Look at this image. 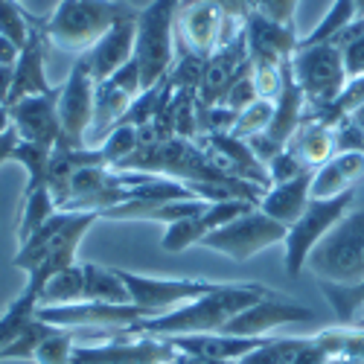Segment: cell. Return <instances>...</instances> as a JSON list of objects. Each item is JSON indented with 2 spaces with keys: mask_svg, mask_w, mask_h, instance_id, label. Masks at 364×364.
<instances>
[{
  "mask_svg": "<svg viewBox=\"0 0 364 364\" xmlns=\"http://www.w3.org/2000/svg\"><path fill=\"white\" fill-rule=\"evenodd\" d=\"M254 100H259V97H257L254 68H251L248 73H242V76L228 87V94L222 97V102H219V105H225V108H230V111H242V108H248Z\"/></svg>",
  "mask_w": 364,
  "mask_h": 364,
  "instance_id": "cell-34",
  "label": "cell"
},
{
  "mask_svg": "<svg viewBox=\"0 0 364 364\" xmlns=\"http://www.w3.org/2000/svg\"><path fill=\"white\" fill-rule=\"evenodd\" d=\"M134 15L137 9L129 6L126 0H58L50 18L44 21V33L58 50L85 53L108 29Z\"/></svg>",
  "mask_w": 364,
  "mask_h": 364,
  "instance_id": "cell-3",
  "label": "cell"
},
{
  "mask_svg": "<svg viewBox=\"0 0 364 364\" xmlns=\"http://www.w3.org/2000/svg\"><path fill=\"white\" fill-rule=\"evenodd\" d=\"M332 132H336V155L338 151H364V126H358L355 119H341Z\"/></svg>",
  "mask_w": 364,
  "mask_h": 364,
  "instance_id": "cell-36",
  "label": "cell"
},
{
  "mask_svg": "<svg viewBox=\"0 0 364 364\" xmlns=\"http://www.w3.org/2000/svg\"><path fill=\"white\" fill-rule=\"evenodd\" d=\"M271 119H274V100H254L248 108H242L239 117H236V126L230 129L233 137L239 140H251L262 132H268Z\"/></svg>",
  "mask_w": 364,
  "mask_h": 364,
  "instance_id": "cell-31",
  "label": "cell"
},
{
  "mask_svg": "<svg viewBox=\"0 0 364 364\" xmlns=\"http://www.w3.org/2000/svg\"><path fill=\"white\" fill-rule=\"evenodd\" d=\"M140 94H143V79H140V68H137L134 58L126 68H119L114 76L97 82V90H94V129H90L87 146H90V140H97V146H100Z\"/></svg>",
  "mask_w": 364,
  "mask_h": 364,
  "instance_id": "cell-13",
  "label": "cell"
},
{
  "mask_svg": "<svg viewBox=\"0 0 364 364\" xmlns=\"http://www.w3.org/2000/svg\"><path fill=\"white\" fill-rule=\"evenodd\" d=\"M137 18V15H134ZM134 18H126L119 21L114 29L108 33L79 55L82 68L90 73L94 82H102L108 76H114L119 68H126L132 58H134V44H137V26H134Z\"/></svg>",
  "mask_w": 364,
  "mask_h": 364,
  "instance_id": "cell-19",
  "label": "cell"
},
{
  "mask_svg": "<svg viewBox=\"0 0 364 364\" xmlns=\"http://www.w3.org/2000/svg\"><path fill=\"white\" fill-rule=\"evenodd\" d=\"M50 158H53V149L18 140L12 161H18V164L26 169V187H23V196H29V193H36V190L47 187V178H50Z\"/></svg>",
  "mask_w": 364,
  "mask_h": 364,
  "instance_id": "cell-28",
  "label": "cell"
},
{
  "mask_svg": "<svg viewBox=\"0 0 364 364\" xmlns=\"http://www.w3.org/2000/svg\"><path fill=\"white\" fill-rule=\"evenodd\" d=\"M251 70V58H248V41H245V29L228 41L225 47H219L213 55L207 58L198 90H196V105L198 108H213L222 102V97L228 94V87Z\"/></svg>",
  "mask_w": 364,
  "mask_h": 364,
  "instance_id": "cell-15",
  "label": "cell"
},
{
  "mask_svg": "<svg viewBox=\"0 0 364 364\" xmlns=\"http://www.w3.org/2000/svg\"><path fill=\"white\" fill-rule=\"evenodd\" d=\"M286 151H291L306 169H318L336 155V132L312 119H303L300 129L289 137Z\"/></svg>",
  "mask_w": 364,
  "mask_h": 364,
  "instance_id": "cell-23",
  "label": "cell"
},
{
  "mask_svg": "<svg viewBox=\"0 0 364 364\" xmlns=\"http://www.w3.org/2000/svg\"><path fill=\"white\" fill-rule=\"evenodd\" d=\"M245 41H248V58L254 70H262V68L280 70L291 62V55L297 50L294 26L274 23L257 12L245 23Z\"/></svg>",
  "mask_w": 364,
  "mask_h": 364,
  "instance_id": "cell-17",
  "label": "cell"
},
{
  "mask_svg": "<svg viewBox=\"0 0 364 364\" xmlns=\"http://www.w3.org/2000/svg\"><path fill=\"white\" fill-rule=\"evenodd\" d=\"M358 18L355 12V0H336L329 6V12L323 15V21L312 29L306 38H297V47H315V44H329L341 29H347L353 21Z\"/></svg>",
  "mask_w": 364,
  "mask_h": 364,
  "instance_id": "cell-30",
  "label": "cell"
},
{
  "mask_svg": "<svg viewBox=\"0 0 364 364\" xmlns=\"http://www.w3.org/2000/svg\"><path fill=\"white\" fill-rule=\"evenodd\" d=\"M166 341L184 355L213 358V361H242L245 355L265 347L271 341V336H265V338H239V336H225V332H198V336H172Z\"/></svg>",
  "mask_w": 364,
  "mask_h": 364,
  "instance_id": "cell-20",
  "label": "cell"
},
{
  "mask_svg": "<svg viewBox=\"0 0 364 364\" xmlns=\"http://www.w3.org/2000/svg\"><path fill=\"white\" fill-rule=\"evenodd\" d=\"M12 111V129L18 140L23 143H36L55 149L62 140V123H58V85H53L47 94L26 97Z\"/></svg>",
  "mask_w": 364,
  "mask_h": 364,
  "instance_id": "cell-16",
  "label": "cell"
},
{
  "mask_svg": "<svg viewBox=\"0 0 364 364\" xmlns=\"http://www.w3.org/2000/svg\"><path fill=\"white\" fill-rule=\"evenodd\" d=\"M100 219H102L100 213H65V210H58L23 245H18L12 265L26 274L23 289L41 294V289L47 286L50 277L76 265V251L82 245L85 233Z\"/></svg>",
  "mask_w": 364,
  "mask_h": 364,
  "instance_id": "cell-2",
  "label": "cell"
},
{
  "mask_svg": "<svg viewBox=\"0 0 364 364\" xmlns=\"http://www.w3.org/2000/svg\"><path fill=\"white\" fill-rule=\"evenodd\" d=\"M312 318H315V312L309 306H300V303H291V300H283L280 294H274V297H262V300L251 303L248 309L233 315L219 332H225V336H239V338H265L277 326L312 321Z\"/></svg>",
  "mask_w": 364,
  "mask_h": 364,
  "instance_id": "cell-14",
  "label": "cell"
},
{
  "mask_svg": "<svg viewBox=\"0 0 364 364\" xmlns=\"http://www.w3.org/2000/svg\"><path fill=\"white\" fill-rule=\"evenodd\" d=\"M12 132V111L9 105H0V137Z\"/></svg>",
  "mask_w": 364,
  "mask_h": 364,
  "instance_id": "cell-43",
  "label": "cell"
},
{
  "mask_svg": "<svg viewBox=\"0 0 364 364\" xmlns=\"http://www.w3.org/2000/svg\"><path fill=\"white\" fill-rule=\"evenodd\" d=\"M364 181V151H338L323 166L315 169L312 178V198H336L355 190Z\"/></svg>",
  "mask_w": 364,
  "mask_h": 364,
  "instance_id": "cell-22",
  "label": "cell"
},
{
  "mask_svg": "<svg viewBox=\"0 0 364 364\" xmlns=\"http://www.w3.org/2000/svg\"><path fill=\"white\" fill-rule=\"evenodd\" d=\"M53 323H44L38 315H36V321L29 323L21 336L9 344V347H4L0 350V361H18V358H33L36 355V350L41 347V341H47L50 336H53Z\"/></svg>",
  "mask_w": 364,
  "mask_h": 364,
  "instance_id": "cell-32",
  "label": "cell"
},
{
  "mask_svg": "<svg viewBox=\"0 0 364 364\" xmlns=\"http://www.w3.org/2000/svg\"><path fill=\"white\" fill-rule=\"evenodd\" d=\"M318 283L355 286L364 280V210H350L306 259Z\"/></svg>",
  "mask_w": 364,
  "mask_h": 364,
  "instance_id": "cell-4",
  "label": "cell"
},
{
  "mask_svg": "<svg viewBox=\"0 0 364 364\" xmlns=\"http://www.w3.org/2000/svg\"><path fill=\"white\" fill-rule=\"evenodd\" d=\"M242 29H236L216 4H210V0H181L175 15V53H190L207 62L219 47L233 41Z\"/></svg>",
  "mask_w": 364,
  "mask_h": 364,
  "instance_id": "cell-6",
  "label": "cell"
},
{
  "mask_svg": "<svg viewBox=\"0 0 364 364\" xmlns=\"http://www.w3.org/2000/svg\"><path fill=\"white\" fill-rule=\"evenodd\" d=\"M303 172H306V166H303L294 155H291V151H280V155L274 158V161H271L268 164V175H271V187H274V184H283V181H291V178H297V175H303Z\"/></svg>",
  "mask_w": 364,
  "mask_h": 364,
  "instance_id": "cell-37",
  "label": "cell"
},
{
  "mask_svg": "<svg viewBox=\"0 0 364 364\" xmlns=\"http://www.w3.org/2000/svg\"><path fill=\"white\" fill-rule=\"evenodd\" d=\"M123 271V268H119ZM123 280L129 286L132 303L143 306L155 315L172 312L178 306H184L190 300H198L210 291L222 289V283L213 280H196V277H149V274H137V271H123Z\"/></svg>",
  "mask_w": 364,
  "mask_h": 364,
  "instance_id": "cell-11",
  "label": "cell"
},
{
  "mask_svg": "<svg viewBox=\"0 0 364 364\" xmlns=\"http://www.w3.org/2000/svg\"><path fill=\"white\" fill-rule=\"evenodd\" d=\"M94 90L97 82L76 58L65 85H58V123H62V149H87L94 129Z\"/></svg>",
  "mask_w": 364,
  "mask_h": 364,
  "instance_id": "cell-10",
  "label": "cell"
},
{
  "mask_svg": "<svg viewBox=\"0 0 364 364\" xmlns=\"http://www.w3.org/2000/svg\"><path fill=\"white\" fill-rule=\"evenodd\" d=\"M321 291L326 294L332 312H336L341 326H353L358 318H364V280L355 286H336L321 283Z\"/></svg>",
  "mask_w": 364,
  "mask_h": 364,
  "instance_id": "cell-29",
  "label": "cell"
},
{
  "mask_svg": "<svg viewBox=\"0 0 364 364\" xmlns=\"http://www.w3.org/2000/svg\"><path fill=\"white\" fill-rule=\"evenodd\" d=\"M355 12H358V18H364V0H355Z\"/></svg>",
  "mask_w": 364,
  "mask_h": 364,
  "instance_id": "cell-44",
  "label": "cell"
},
{
  "mask_svg": "<svg viewBox=\"0 0 364 364\" xmlns=\"http://www.w3.org/2000/svg\"><path fill=\"white\" fill-rule=\"evenodd\" d=\"M353 198H355V190L336 198H312L309 207L303 210V216L289 228L283 245H286V274L291 280L300 277V271L306 268V259L318 242L341 222L344 213L353 210Z\"/></svg>",
  "mask_w": 364,
  "mask_h": 364,
  "instance_id": "cell-7",
  "label": "cell"
},
{
  "mask_svg": "<svg viewBox=\"0 0 364 364\" xmlns=\"http://www.w3.org/2000/svg\"><path fill=\"white\" fill-rule=\"evenodd\" d=\"M97 149L102 151V158H105L108 166H119V164H123V161L132 155V151L137 149V129H132V126H117V129L108 132V137H105Z\"/></svg>",
  "mask_w": 364,
  "mask_h": 364,
  "instance_id": "cell-33",
  "label": "cell"
},
{
  "mask_svg": "<svg viewBox=\"0 0 364 364\" xmlns=\"http://www.w3.org/2000/svg\"><path fill=\"white\" fill-rule=\"evenodd\" d=\"M181 0H151L146 9H137V44L134 62L140 68L143 90L169 76L175 65V15Z\"/></svg>",
  "mask_w": 364,
  "mask_h": 364,
  "instance_id": "cell-5",
  "label": "cell"
},
{
  "mask_svg": "<svg viewBox=\"0 0 364 364\" xmlns=\"http://www.w3.org/2000/svg\"><path fill=\"white\" fill-rule=\"evenodd\" d=\"M172 364H236V361H213V358H198V355H184L178 353V358Z\"/></svg>",
  "mask_w": 364,
  "mask_h": 364,
  "instance_id": "cell-42",
  "label": "cell"
},
{
  "mask_svg": "<svg viewBox=\"0 0 364 364\" xmlns=\"http://www.w3.org/2000/svg\"><path fill=\"white\" fill-rule=\"evenodd\" d=\"M9 94H12V68L0 65V105H9Z\"/></svg>",
  "mask_w": 364,
  "mask_h": 364,
  "instance_id": "cell-41",
  "label": "cell"
},
{
  "mask_svg": "<svg viewBox=\"0 0 364 364\" xmlns=\"http://www.w3.org/2000/svg\"><path fill=\"white\" fill-rule=\"evenodd\" d=\"M289 233V228H283L280 222H274L271 216H265L259 207L248 210V213L236 216L233 222L222 225L219 230L207 233L201 239V248H210L216 254H225L236 262H245L251 259L254 254L277 245V242H283Z\"/></svg>",
  "mask_w": 364,
  "mask_h": 364,
  "instance_id": "cell-9",
  "label": "cell"
},
{
  "mask_svg": "<svg viewBox=\"0 0 364 364\" xmlns=\"http://www.w3.org/2000/svg\"><path fill=\"white\" fill-rule=\"evenodd\" d=\"M85 300V274L82 265H70L47 280L38 294V306H73Z\"/></svg>",
  "mask_w": 364,
  "mask_h": 364,
  "instance_id": "cell-25",
  "label": "cell"
},
{
  "mask_svg": "<svg viewBox=\"0 0 364 364\" xmlns=\"http://www.w3.org/2000/svg\"><path fill=\"white\" fill-rule=\"evenodd\" d=\"M300 0H254L257 15L283 23V26H294V12H297Z\"/></svg>",
  "mask_w": 364,
  "mask_h": 364,
  "instance_id": "cell-35",
  "label": "cell"
},
{
  "mask_svg": "<svg viewBox=\"0 0 364 364\" xmlns=\"http://www.w3.org/2000/svg\"><path fill=\"white\" fill-rule=\"evenodd\" d=\"M36 315H38V294L23 289L6 306V312L0 315V350L9 347L21 332L36 321Z\"/></svg>",
  "mask_w": 364,
  "mask_h": 364,
  "instance_id": "cell-26",
  "label": "cell"
},
{
  "mask_svg": "<svg viewBox=\"0 0 364 364\" xmlns=\"http://www.w3.org/2000/svg\"><path fill=\"white\" fill-rule=\"evenodd\" d=\"M312 178H315V169H306L303 175H297L291 181L274 184L262 196L259 210L274 222H280L283 228H291L312 201Z\"/></svg>",
  "mask_w": 364,
  "mask_h": 364,
  "instance_id": "cell-21",
  "label": "cell"
},
{
  "mask_svg": "<svg viewBox=\"0 0 364 364\" xmlns=\"http://www.w3.org/2000/svg\"><path fill=\"white\" fill-rule=\"evenodd\" d=\"M291 76L306 97V108H321L336 100L347 85L344 55L336 44L297 47L291 55Z\"/></svg>",
  "mask_w": 364,
  "mask_h": 364,
  "instance_id": "cell-8",
  "label": "cell"
},
{
  "mask_svg": "<svg viewBox=\"0 0 364 364\" xmlns=\"http://www.w3.org/2000/svg\"><path fill=\"white\" fill-rule=\"evenodd\" d=\"M55 213H58V207H55L50 187H41L36 193L23 196V210H21V219H18V245H23V242Z\"/></svg>",
  "mask_w": 364,
  "mask_h": 364,
  "instance_id": "cell-27",
  "label": "cell"
},
{
  "mask_svg": "<svg viewBox=\"0 0 364 364\" xmlns=\"http://www.w3.org/2000/svg\"><path fill=\"white\" fill-rule=\"evenodd\" d=\"M47 50H50V38L44 33V21L33 18L29 23V38L21 47V55L12 68V94H9V108L18 105L26 97H36V94H47L53 87L47 82Z\"/></svg>",
  "mask_w": 364,
  "mask_h": 364,
  "instance_id": "cell-18",
  "label": "cell"
},
{
  "mask_svg": "<svg viewBox=\"0 0 364 364\" xmlns=\"http://www.w3.org/2000/svg\"><path fill=\"white\" fill-rule=\"evenodd\" d=\"M178 350L158 336H119L105 344H76L70 364H172Z\"/></svg>",
  "mask_w": 364,
  "mask_h": 364,
  "instance_id": "cell-12",
  "label": "cell"
},
{
  "mask_svg": "<svg viewBox=\"0 0 364 364\" xmlns=\"http://www.w3.org/2000/svg\"><path fill=\"white\" fill-rule=\"evenodd\" d=\"M341 55H344L347 79L364 76V33H361L358 38H353L350 44H344V47H341Z\"/></svg>",
  "mask_w": 364,
  "mask_h": 364,
  "instance_id": "cell-39",
  "label": "cell"
},
{
  "mask_svg": "<svg viewBox=\"0 0 364 364\" xmlns=\"http://www.w3.org/2000/svg\"><path fill=\"white\" fill-rule=\"evenodd\" d=\"M85 274V300L90 303H114V306H129L132 294L123 280V271L108 268L100 262H85L82 265Z\"/></svg>",
  "mask_w": 364,
  "mask_h": 364,
  "instance_id": "cell-24",
  "label": "cell"
},
{
  "mask_svg": "<svg viewBox=\"0 0 364 364\" xmlns=\"http://www.w3.org/2000/svg\"><path fill=\"white\" fill-rule=\"evenodd\" d=\"M277 291L262 283H222V289L210 291L198 300H190L184 306L172 312L146 318L129 329V336H158V338H172V336H198V332H219L233 315L248 309L251 303L262 297H274Z\"/></svg>",
  "mask_w": 364,
  "mask_h": 364,
  "instance_id": "cell-1",
  "label": "cell"
},
{
  "mask_svg": "<svg viewBox=\"0 0 364 364\" xmlns=\"http://www.w3.org/2000/svg\"><path fill=\"white\" fill-rule=\"evenodd\" d=\"M210 4H216V6L225 12V18H228L236 29H245L248 18L257 12V9H254V0H210Z\"/></svg>",
  "mask_w": 364,
  "mask_h": 364,
  "instance_id": "cell-38",
  "label": "cell"
},
{
  "mask_svg": "<svg viewBox=\"0 0 364 364\" xmlns=\"http://www.w3.org/2000/svg\"><path fill=\"white\" fill-rule=\"evenodd\" d=\"M18 55H21V47L6 38V36H0V65H6V68H15L18 62Z\"/></svg>",
  "mask_w": 364,
  "mask_h": 364,
  "instance_id": "cell-40",
  "label": "cell"
}]
</instances>
